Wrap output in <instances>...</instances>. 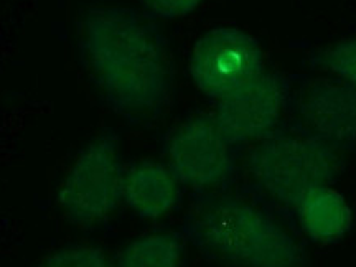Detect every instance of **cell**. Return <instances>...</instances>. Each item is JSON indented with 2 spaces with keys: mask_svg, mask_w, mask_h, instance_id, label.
Segmentation results:
<instances>
[{
  "mask_svg": "<svg viewBox=\"0 0 356 267\" xmlns=\"http://www.w3.org/2000/svg\"><path fill=\"white\" fill-rule=\"evenodd\" d=\"M83 55L102 97L127 119L159 114L172 95V70L157 29L132 8L97 7L84 15Z\"/></svg>",
  "mask_w": 356,
  "mask_h": 267,
  "instance_id": "1",
  "label": "cell"
},
{
  "mask_svg": "<svg viewBox=\"0 0 356 267\" xmlns=\"http://www.w3.org/2000/svg\"><path fill=\"white\" fill-rule=\"evenodd\" d=\"M185 236L203 254L231 267H305L291 231L254 203L231 195L207 197L191 208Z\"/></svg>",
  "mask_w": 356,
  "mask_h": 267,
  "instance_id": "2",
  "label": "cell"
},
{
  "mask_svg": "<svg viewBox=\"0 0 356 267\" xmlns=\"http://www.w3.org/2000/svg\"><path fill=\"white\" fill-rule=\"evenodd\" d=\"M340 147L315 134H273L248 157L256 185L275 202L296 208L304 195L330 185L341 172Z\"/></svg>",
  "mask_w": 356,
  "mask_h": 267,
  "instance_id": "3",
  "label": "cell"
},
{
  "mask_svg": "<svg viewBox=\"0 0 356 267\" xmlns=\"http://www.w3.org/2000/svg\"><path fill=\"white\" fill-rule=\"evenodd\" d=\"M122 177L118 137L101 134L79 150L61 178L58 210L76 228L102 225L122 202Z\"/></svg>",
  "mask_w": 356,
  "mask_h": 267,
  "instance_id": "4",
  "label": "cell"
},
{
  "mask_svg": "<svg viewBox=\"0 0 356 267\" xmlns=\"http://www.w3.org/2000/svg\"><path fill=\"white\" fill-rule=\"evenodd\" d=\"M190 78L200 92L220 101L266 73L257 40L238 26H215L191 48Z\"/></svg>",
  "mask_w": 356,
  "mask_h": 267,
  "instance_id": "5",
  "label": "cell"
},
{
  "mask_svg": "<svg viewBox=\"0 0 356 267\" xmlns=\"http://www.w3.org/2000/svg\"><path fill=\"white\" fill-rule=\"evenodd\" d=\"M167 165L181 186L195 191L220 188L234 173L233 144L213 115H195L172 132Z\"/></svg>",
  "mask_w": 356,
  "mask_h": 267,
  "instance_id": "6",
  "label": "cell"
},
{
  "mask_svg": "<svg viewBox=\"0 0 356 267\" xmlns=\"http://www.w3.org/2000/svg\"><path fill=\"white\" fill-rule=\"evenodd\" d=\"M286 104V88L277 74L262 73L254 81L218 101L213 118L233 145L273 136Z\"/></svg>",
  "mask_w": 356,
  "mask_h": 267,
  "instance_id": "7",
  "label": "cell"
},
{
  "mask_svg": "<svg viewBox=\"0 0 356 267\" xmlns=\"http://www.w3.org/2000/svg\"><path fill=\"white\" fill-rule=\"evenodd\" d=\"M300 114L310 132L338 147L356 144V88L341 81H322L307 89Z\"/></svg>",
  "mask_w": 356,
  "mask_h": 267,
  "instance_id": "8",
  "label": "cell"
},
{
  "mask_svg": "<svg viewBox=\"0 0 356 267\" xmlns=\"http://www.w3.org/2000/svg\"><path fill=\"white\" fill-rule=\"evenodd\" d=\"M180 188L167 163L140 160L124 170L122 203L142 220L157 221L175 210Z\"/></svg>",
  "mask_w": 356,
  "mask_h": 267,
  "instance_id": "9",
  "label": "cell"
},
{
  "mask_svg": "<svg viewBox=\"0 0 356 267\" xmlns=\"http://www.w3.org/2000/svg\"><path fill=\"white\" fill-rule=\"evenodd\" d=\"M297 220L312 241L330 244L343 239L353 226V211L340 191L317 186L296 204Z\"/></svg>",
  "mask_w": 356,
  "mask_h": 267,
  "instance_id": "10",
  "label": "cell"
},
{
  "mask_svg": "<svg viewBox=\"0 0 356 267\" xmlns=\"http://www.w3.org/2000/svg\"><path fill=\"white\" fill-rule=\"evenodd\" d=\"M114 261L118 267H184L185 244L168 231L147 233L131 239Z\"/></svg>",
  "mask_w": 356,
  "mask_h": 267,
  "instance_id": "11",
  "label": "cell"
},
{
  "mask_svg": "<svg viewBox=\"0 0 356 267\" xmlns=\"http://www.w3.org/2000/svg\"><path fill=\"white\" fill-rule=\"evenodd\" d=\"M38 267H118L104 249L92 244H68L58 248Z\"/></svg>",
  "mask_w": 356,
  "mask_h": 267,
  "instance_id": "12",
  "label": "cell"
},
{
  "mask_svg": "<svg viewBox=\"0 0 356 267\" xmlns=\"http://www.w3.org/2000/svg\"><path fill=\"white\" fill-rule=\"evenodd\" d=\"M318 65L356 88V37L340 40L318 55Z\"/></svg>",
  "mask_w": 356,
  "mask_h": 267,
  "instance_id": "13",
  "label": "cell"
},
{
  "mask_svg": "<svg viewBox=\"0 0 356 267\" xmlns=\"http://www.w3.org/2000/svg\"><path fill=\"white\" fill-rule=\"evenodd\" d=\"M203 0H140L145 10L159 19H184L202 6Z\"/></svg>",
  "mask_w": 356,
  "mask_h": 267,
  "instance_id": "14",
  "label": "cell"
}]
</instances>
